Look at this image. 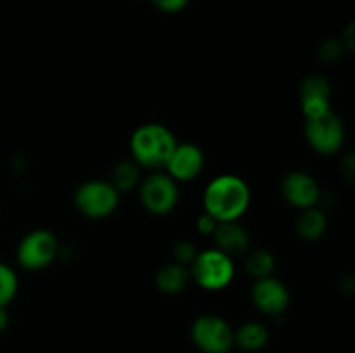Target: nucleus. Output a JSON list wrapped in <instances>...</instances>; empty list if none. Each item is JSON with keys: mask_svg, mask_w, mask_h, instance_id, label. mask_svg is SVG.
<instances>
[{"mask_svg": "<svg viewBox=\"0 0 355 353\" xmlns=\"http://www.w3.org/2000/svg\"><path fill=\"white\" fill-rule=\"evenodd\" d=\"M252 192L241 176L224 173L210 180L203 194L205 213L211 215L215 220L238 221L250 208Z\"/></svg>", "mask_w": 355, "mask_h": 353, "instance_id": "f257e3e1", "label": "nucleus"}, {"mask_svg": "<svg viewBox=\"0 0 355 353\" xmlns=\"http://www.w3.org/2000/svg\"><path fill=\"white\" fill-rule=\"evenodd\" d=\"M175 145V135L162 123L141 125L130 137L132 159L139 166L151 170L165 166Z\"/></svg>", "mask_w": 355, "mask_h": 353, "instance_id": "f03ea898", "label": "nucleus"}, {"mask_svg": "<svg viewBox=\"0 0 355 353\" xmlns=\"http://www.w3.org/2000/svg\"><path fill=\"white\" fill-rule=\"evenodd\" d=\"M191 279L207 291L225 289L234 280L236 265L232 256L217 248L198 251L189 265Z\"/></svg>", "mask_w": 355, "mask_h": 353, "instance_id": "7ed1b4c3", "label": "nucleus"}, {"mask_svg": "<svg viewBox=\"0 0 355 353\" xmlns=\"http://www.w3.org/2000/svg\"><path fill=\"white\" fill-rule=\"evenodd\" d=\"M73 203L83 217L99 220L116 210L120 192L107 180H87L75 190Z\"/></svg>", "mask_w": 355, "mask_h": 353, "instance_id": "20e7f679", "label": "nucleus"}, {"mask_svg": "<svg viewBox=\"0 0 355 353\" xmlns=\"http://www.w3.org/2000/svg\"><path fill=\"white\" fill-rule=\"evenodd\" d=\"M191 339L201 353H229L234 348V329L220 315H200L191 325Z\"/></svg>", "mask_w": 355, "mask_h": 353, "instance_id": "39448f33", "label": "nucleus"}, {"mask_svg": "<svg viewBox=\"0 0 355 353\" xmlns=\"http://www.w3.org/2000/svg\"><path fill=\"white\" fill-rule=\"evenodd\" d=\"M58 253V237L47 228H35L19 241L16 249V258L23 269L42 270L54 262Z\"/></svg>", "mask_w": 355, "mask_h": 353, "instance_id": "423d86ee", "label": "nucleus"}, {"mask_svg": "<svg viewBox=\"0 0 355 353\" xmlns=\"http://www.w3.org/2000/svg\"><path fill=\"white\" fill-rule=\"evenodd\" d=\"M139 197L149 213L166 215L179 203V183L166 172H155L141 182Z\"/></svg>", "mask_w": 355, "mask_h": 353, "instance_id": "0eeeda50", "label": "nucleus"}, {"mask_svg": "<svg viewBox=\"0 0 355 353\" xmlns=\"http://www.w3.org/2000/svg\"><path fill=\"white\" fill-rule=\"evenodd\" d=\"M305 138L315 152L331 156L338 152L345 142V127L342 120L329 111L314 120H305Z\"/></svg>", "mask_w": 355, "mask_h": 353, "instance_id": "6e6552de", "label": "nucleus"}, {"mask_svg": "<svg viewBox=\"0 0 355 353\" xmlns=\"http://www.w3.org/2000/svg\"><path fill=\"white\" fill-rule=\"evenodd\" d=\"M166 173L179 182H191L198 179L205 168V152L200 145L191 144V142H182L173 147L172 154L168 156L165 163Z\"/></svg>", "mask_w": 355, "mask_h": 353, "instance_id": "1a4fd4ad", "label": "nucleus"}, {"mask_svg": "<svg viewBox=\"0 0 355 353\" xmlns=\"http://www.w3.org/2000/svg\"><path fill=\"white\" fill-rule=\"evenodd\" d=\"M252 301L262 314L281 315L290 305V291L283 280L267 275L255 279L252 287Z\"/></svg>", "mask_w": 355, "mask_h": 353, "instance_id": "9d476101", "label": "nucleus"}, {"mask_svg": "<svg viewBox=\"0 0 355 353\" xmlns=\"http://www.w3.org/2000/svg\"><path fill=\"white\" fill-rule=\"evenodd\" d=\"M281 192L284 199L298 210L318 206L321 201V189H319L318 180L311 173L300 172V170L290 172L284 176L281 182Z\"/></svg>", "mask_w": 355, "mask_h": 353, "instance_id": "9b49d317", "label": "nucleus"}, {"mask_svg": "<svg viewBox=\"0 0 355 353\" xmlns=\"http://www.w3.org/2000/svg\"><path fill=\"white\" fill-rule=\"evenodd\" d=\"M300 106L305 120H314L331 111V87L324 76H309L302 83Z\"/></svg>", "mask_w": 355, "mask_h": 353, "instance_id": "f8f14e48", "label": "nucleus"}, {"mask_svg": "<svg viewBox=\"0 0 355 353\" xmlns=\"http://www.w3.org/2000/svg\"><path fill=\"white\" fill-rule=\"evenodd\" d=\"M211 235L217 244L215 248L227 253L229 256L243 255L248 251L250 242H252L248 230L239 221H220Z\"/></svg>", "mask_w": 355, "mask_h": 353, "instance_id": "ddd939ff", "label": "nucleus"}, {"mask_svg": "<svg viewBox=\"0 0 355 353\" xmlns=\"http://www.w3.org/2000/svg\"><path fill=\"white\" fill-rule=\"evenodd\" d=\"M191 282L189 266L182 263L170 262L163 265L156 273V287L165 294L182 293Z\"/></svg>", "mask_w": 355, "mask_h": 353, "instance_id": "4468645a", "label": "nucleus"}, {"mask_svg": "<svg viewBox=\"0 0 355 353\" xmlns=\"http://www.w3.org/2000/svg\"><path fill=\"white\" fill-rule=\"evenodd\" d=\"M269 343V329L262 322L250 320L234 331V346L243 352H260Z\"/></svg>", "mask_w": 355, "mask_h": 353, "instance_id": "2eb2a0df", "label": "nucleus"}, {"mask_svg": "<svg viewBox=\"0 0 355 353\" xmlns=\"http://www.w3.org/2000/svg\"><path fill=\"white\" fill-rule=\"evenodd\" d=\"M326 228H328V217L318 206L300 210V215L295 221V230L305 241H318L324 235Z\"/></svg>", "mask_w": 355, "mask_h": 353, "instance_id": "dca6fc26", "label": "nucleus"}, {"mask_svg": "<svg viewBox=\"0 0 355 353\" xmlns=\"http://www.w3.org/2000/svg\"><path fill=\"white\" fill-rule=\"evenodd\" d=\"M110 182L120 194L130 192L141 183V168L134 159H121L113 166Z\"/></svg>", "mask_w": 355, "mask_h": 353, "instance_id": "f3484780", "label": "nucleus"}, {"mask_svg": "<svg viewBox=\"0 0 355 353\" xmlns=\"http://www.w3.org/2000/svg\"><path fill=\"white\" fill-rule=\"evenodd\" d=\"M246 270L253 279H262V277L272 275L276 269V258L267 249H255L246 256Z\"/></svg>", "mask_w": 355, "mask_h": 353, "instance_id": "a211bd4d", "label": "nucleus"}, {"mask_svg": "<svg viewBox=\"0 0 355 353\" xmlns=\"http://www.w3.org/2000/svg\"><path fill=\"white\" fill-rule=\"evenodd\" d=\"M19 280L12 266L0 262V307H7L16 298Z\"/></svg>", "mask_w": 355, "mask_h": 353, "instance_id": "6ab92c4d", "label": "nucleus"}, {"mask_svg": "<svg viewBox=\"0 0 355 353\" xmlns=\"http://www.w3.org/2000/svg\"><path fill=\"white\" fill-rule=\"evenodd\" d=\"M196 255H198L196 248H194L193 242H189V241H179V242H175L172 248L173 262L182 263V265L189 266L191 263H193L194 256Z\"/></svg>", "mask_w": 355, "mask_h": 353, "instance_id": "aec40b11", "label": "nucleus"}, {"mask_svg": "<svg viewBox=\"0 0 355 353\" xmlns=\"http://www.w3.org/2000/svg\"><path fill=\"white\" fill-rule=\"evenodd\" d=\"M342 51L343 44H340V42L336 40H326L324 44L321 45V48H319V55H321V59H324V61H335V59H338L340 55H342Z\"/></svg>", "mask_w": 355, "mask_h": 353, "instance_id": "412c9836", "label": "nucleus"}, {"mask_svg": "<svg viewBox=\"0 0 355 353\" xmlns=\"http://www.w3.org/2000/svg\"><path fill=\"white\" fill-rule=\"evenodd\" d=\"M217 225H218V221L215 220V218L211 217V215H208V213L200 215V217H198V220H196L198 232H200V234H203V235H211V234H214L215 228H217Z\"/></svg>", "mask_w": 355, "mask_h": 353, "instance_id": "4be33fe9", "label": "nucleus"}, {"mask_svg": "<svg viewBox=\"0 0 355 353\" xmlns=\"http://www.w3.org/2000/svg\"><path fill=\"white\" fill-rule=\"evenodd\" d=\"M151 2L155 3V7H158L159 10H163V12L173 14L182 10L184 7L189 3V0H151Z\"/></svg>", "mask_w": 355, "mask_h": 353, "instance_id": "5701e85b", "label": "nucleus"}, {"mask_svg": "<svg viewBox=\"0 0 355 353\" xmlns=\"http://www.w3.org/2000/svg\"><path fill=\"white\" fill-rule=\"evenodd\" d=\"M9 327V314H7V307H0V334L6 332Z\"/></svg>", "mask_w": 355, "mask_h": 353, "instance_id": "b1692460", "label": "nucleus"}]
</instances>
